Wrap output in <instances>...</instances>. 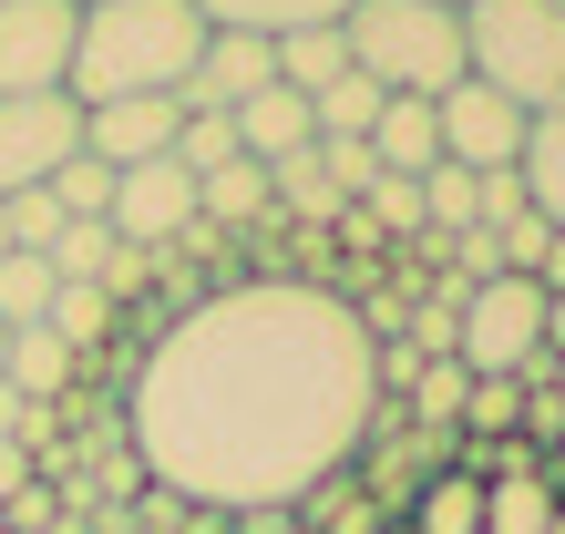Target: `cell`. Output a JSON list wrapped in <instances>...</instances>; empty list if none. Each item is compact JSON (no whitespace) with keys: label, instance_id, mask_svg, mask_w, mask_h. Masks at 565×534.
I'll return each instance as SVG.
<instances>
[{"label":"cell","instance_id":"obj_17","mask_svg":"<svg viewBox=\"0 0 565 534\" xmlns=\"http://www.w3.org/2000/svg\"><path fill=\"white\" fill-rule=\"evenodd\" d=\"M514 175H524V206H535L545 226H565V104L524 124V154H514Z\"/></svg>","mask_w":565,"mask_h":534},{"label":"cell","instance_id":"obj_3","mask_svg":"<svg viewBox=\"0 0 565 534\" xmlns=\"http://www.w3.org/2000/svg\"><path fill=\"white\" fill-rule=\"evenodd\" d=\"M462 73L493 83L514 114L565 104V11L555 0H462Z\"/></svg>","mask_w":565,"mask_h":534},{"label":"cell","instance_id":"obj_16","mask_svg":"<svg viewBox=\"0 0 565 534\" xmlns=\"http://www.w3.org/2000/svg\"><path fill=\"white\" fill-rule=\"evenodd\" d=\"M278 206H268V164H216V175H195V226H216V237H226V226H268Z\"/></svg>","mask_w":565,"mask_h":534},{"label":"cell","instance_id":"obj_22","mask_svg":"<svg viewBox=\"0 0 565 534\" xmlns=\"http://www.w3.org/2000/svg\"><path fill=\"white\" fill-rule=\"evenodd\" d=\"M412 534H483V473H431L412 504Z\"/></svg>","mask_w":565,"mask_h":534},{"label":"cell","instance_id":"obj_18","mask_svg":"<svg viewBox=\"0 0 565 534\" xmlns=\"http://www.w3.org/2000/svg\"><path fill=\"white\" fill-rule=\"evenodd\" d=\"M381 104H391V93H381L371 73H340L329 93H309V124H319V145H371Z\"/></svg>","mask_w":565,"mask_h":534},{"label":"cell","instance_id":"obj_35","mask_svg":"<svg viewBox=\"0 0 565 534\" xmlns=\"http://www.w3.org/2000/svg\"><path fill=\"white\" fill-rule=\"evenodd\" d=\"M545 381H555V400H565V360H545Z\"/></svg>","mask_w":565,"mask_h":534},{"label":"cell","instance_id":"obj_33","mask_svg":"<svg viewBox=\"0 0 565 534\" xmlns=\"http://www.w3.org/2000/svg\"><path fill=\"white\" fill-rule=\"evenodd\" d=\"M535 288H565V226L545 237V257H535Z\"/></svg>","mask_w":565,"mask_h":534},{"label":"cell","instance_id":"obj_29","mask_svg":"<svg viewBox=\"0 0 565 534\" xmlns=\"http://www.w3.org/2000/svg\"><path fill=\"white\" fill-rule=\"evenodd\" d=\"M0 206H11V247H31V257H42V247L62 237V206H52L42 185H31V195H0Z\"/></svg>","mask_w":565,"mask_h":534},{"label":"cell","instance_id":"obj_1","mask_svg":"<svg viewBox=\"0 0 565 534\" xmlns=\"http://www.w3.org/2000/svg\"><path fill=\"white\" fill-rule=\"evenodd\" d=\"M381 340L319 278H237L185 298L124 391L145 483L216 514H278L371 442Z\"/></svg>","mask_w":565,"mask_h":534},{"label":"cell","instance_id":"obj_12","mask_svg":"<svg viewBox=\"0 0 565 534\" xmlns=\"http://www.w3.org/2000/svg\"><path fill=\"white\" fill-rule=\"evenodd\" d=\"M237 154L247 164H278V154H309L319 145V124H309V93H288V83H268V93H247L237 114Z\"/></svg>","mask_w":565,"mask_h":534},{"label":"cell","instance_id":"obj_28","mask_svg":"<svg viewBox=\"0 0 565 534\" xmlns=\"http://www.w3.org/2000/svg\"><path fill=\"white\" fill-rule=\"evenodd\" d=\"M462 400H473V371H462V360H431V371H422V421H431V431H452V421H462Z\"/></svg>","mask_w":565,"mask_h":534},{"label":"cell","instance_id":"obj_9","mask_svg":"<svg viewBox=\"0 0 565 534\" xmlns=\"http://www.w3.org/2000/svg\"><path fill=\"white\" fill-rule=\"evenodd\" d=\"M431 124H443V164H473V175H504V164L524 154V124L535 114H514L493 83H473L462 73L443 104H431Z\"/></svg>","mask_w":565,"mask_h":534},{"label":"cell","instance_id":"obj_19","mask_svg":"<svg viewBox=\"0 0 565 534\" xmlns=\"http://www.w3.org/2000/svg\"><path fill=\"white\" fill-rule=\"evenodd\" d=\"M0 381H11L21 400H42V412H52V400L73 391V350H62L52 329H11V360H0Z\"/></svg>","mask_w":565,"mask_h":534},{"label":"cell","instance_id":"obj_27","mask_svg":"<svg viewBox=\"0 0 565 534\" xmlns=\"http://www.w3.org/2000/svg\"><path fill=\"white\" fill-rule=\"evenodd\" d=\"M175 164H185V175H216V164H237V124H226V114H185Z\"/></svg>","mask_w":565,"mask_h":534},{"label":"cell","instance_id":"obj_10","mask_svg":"<svg viewBox=\"0 0 565 534\" xmlns=\"http://www.w3.org/2000/svg\"><path fill=\"white\" fill-rule=\"evenodd\" d=\"M175 134H185V104H175V93H124V104H83V154H104L114 175H124V164L175 154Z\"/></svg>","mask_w":565,"mask_h":534},{"label":"cell","instance_id":"obj_7","mask_svg":"<svg viewBox=\"0 0 565 534\" xmlns=\"http://www.w3.org/2000/svg\"><path fill=\"white\" fill-rule=\"evenodd\" d=\"M83 42V0H0V93H62Z\"/></svg>","mask_w":565,"mask_h":534},{"label":"cell","instance_id":"obj_39","mask_svg":"<svg viewBox=\"0 0 565 534\" xmlns=\"http://www.w3.org/2000/svg\"><path fill=\"white\" fill-rule=\"evenodd\" d=\"M0 534H11V514H0Z\"/></svg>","mask_w":565,"mask_h":534},{"label":"cell","instance_id":"obj_25","mask_svg":"<svg viewBox=\"0 0 565 534\" xmlns=\"http://www.w3.org/2000/svg\"><path fill=\"white\" fill-rule=\"evenodd\" d=\"M114 319H124V309H114V298H104V288H52V319H42V329H52V340H62V350H73V360H83V350H93V340H104V329H114Z\"/></svg>","mask_w":565,"mask_h":534},{"label":"cell","instance_id":"obj_14","mask_svg":"<svg viewBox=\"0 0 565 534\" xmlns=\"http://www.w3.org/2000/svg\"><path fill=\"white\" fill-rule=\"evenodd\" d=\"M555 524V483L535 473V462H504V473H483V534H545Z\"/></svg>","mask_w":565,"mask_h":534},{"label":"cell","instance_id":"obj_6","mask_svg":"<svg viewBox=\"0 0 565 534\" xmlns=\"http://www.w3.org/2000/svg\"><path fill=\"white\" fill-rule=\"evenodd\" d=\"M83 154V104L73 93H0V195L52 185Z\"/></svg>","mask_w":565,"mask_h":534},{"label":"cell","instance_id":"obj_15","mask_svg":"<svg viewBox=\"0 0 565 534\" xmlns=\"http://www.w3.org/2000/svg\"><path fill=\"white\" fill-rule=\"evenodd\" d=\"M206 31H257V42H288V31H319V21H350V0H195Z\"/></svg>","mask_w":565,"mask_h":534},{"label":"cell","instance_id":"obj_4","mask_svg":"<svg viewBox=\"0 0 565 534\" xmlns=\"http://www.w3.org/2000/svg\"><path fill=\"white\" fill-rule=\"evenodd\" d=\"M350 73H371L381 93H422L443 104L462 83V11L443 0H350Z\"/></svg>","mask_w":565,"mask_h":534},{"label":"cell","instance_id":"obj_42","mask_svg":"<svg viewBox=\"0 0 565 534\" xmlns=\"http://www.w3.org/2000/svg\"><path fill=\"white\" fill-rule=\"evenodd\" d=\"M555 11H565V0H555Z\"/></svg>","mask_w":565,"mask_h":534},{"label":"cell","instance_id":"obj_21","mask_svg":"<svg viewBox=\"0 0 565 534\" xmlns=\"http://www.w3.org/2000/svg\"><path fill=\"white\" fill-rule=\"evenodd\" d=\"M114 247H124V237H114L104 216H62V237H52L42 257H52V278H62V288H104Z\"/></svg>","mask_w":565,"mask_h":534},{"label":"cell","instance_id":"obj_24","mask_svg":"<svg viewBox=\"0 0 565 534\" xmlns=\"http://www.w3.org/2000/svg\"><path fill=\"white\" fill-rule=\"evenodd\" d=\"M350 216H360V237H371V226L381 237H422V175H371Z\"/></svg>","mask_w":565,"mask_h":534},{"label":"cell","instance_id":"obj_30","mask_svg":"<svg viewBox=\"0 0 565 534\" xmlns=\"http://www.w3.org/2000/svg\"><path fill=\"white\" fill-rule=\"evenodd\" d=\"M524 412V381H473V400H462V421H473V431H504Z\"/></svg>","mask_w":565,"mask_h":534},{"label":"cell","instance_id":"obj_37","mask_svg":"<svg viewBox=\"0 0 565 534\" xmlns=\"http://www.w3.org/2000/svg\"><path fill=\"white\" fill-rule=\"evenodd\" d=\"M545 534H565V504H555V524H545Z\"/></svg>","mask_w":565,"mask_h":534},{"label":"cell","instance_id":"obj_32","mask_svg":"<svg viewBox=\"0 0 565 534\" xmlns=\"http://www.w3.org/2000/svg\"><path fill=\"white\" fill-rule=\"evenodd\" d=\"M11 493H31V442H0V504Z\"/></svg>","mask_w":565,"mask_h":534},{"label":"cell","instance_id":"obj_20","mask_svg":"<svg viewBox=\"0 0 565 534\" xmlns=\"http://www.w3.org/2000/svg\"><path fill=\"white\" fill-rule=\"evenodd\" d=\"M340 73H350V31H340V21L288 31V42H278V83H288V93H329Z\"/></svg>","mask_w":565,"mask_h":534},{"label":"cell","instance_id":"obj_2","mask_svg":"<svg viewBox=\"0 0 565 534\" xmlns=\"http://www.w3.org/2000/svg\"><path fill=\"white\" fill-rule=\"evenodd\" d=\"M206 52V11L195 0H93L73 42V104H124V93H175Z\"/></svg>","mask_w":565,"mask_h":534},{"label":"cell","instance_id":"obj_40","mask_svg":"<svg viewBox=\"0 0 565 534\" xmlns=\"http://www.w3.org/2000/svg\"><path fill=\"white\" fill-rule=\"evenodd\" d=\"M443 11H462V0H443Z\"/></svg>","mask_w":565,"mask_h":534},{"label":"cell","instance_id":"obj_31","mask_svg":"<svg viewBox=\"0 0 565 534\" xmlns=\"http://www.w3.org/2000/svg\"><path fill=\"white\" fill-rule=\"evenodd\" d=\"M524 216V175L504 164V175H483V226H514Z\"/></svg>","mask_w":565,"mask_h":534},{"label":"cell","instance_id":"obj_11","mask_svg":"<svg viewBox=\"0 0 565 534\" xmlns=\"http://www.w3.org/2000/svg\"><path fill=\"white\" fill-rule=\"evenodd\" d=\"M278 83V42H257V31H206V52H195V73L175 83L185 114H237L247 93Z\"/></svg>","mask_w":565,"mask_h":534},{"label":"cell","instance_id":"obj_41","mask_svg":"<svg viewBox=\"0 0 565 534\" xmlns=\"http://www.w3.org/2000/svg\"><path fill=\"white\" fill-rule=\"evenodd\" d=\"M83 11H93V0H83Z\"/></svg>","mask_w":565,"mask_h":534},{"label":"cell","instance_id":"obj_36","mask_svg":"<svg viewBox=\"0 0 565 534\" xmlns=\"http://www.w3.org/2000/svg\"><path fill=\"white\" fill-rule=\"evenodd\" d=\"M0 257H11V206H0Z\"/></svg>","mask_w":565,"mask_h":534},{"label":"cell","instance_id":"obj_23","mask_svg":"<svg viewBox=\"0 0 565 534\" xmlns=\"http://www.w3.org/2000/svg\"><path fill=\"white\" fill-rule=\"evenodd\" d=\"M52 257H31V247H11L0 257V329H42L52 319Z\"/></svg>","mask_w":565,"mask_h":534},{"label":"cell","instance_id":"obj_34","mask_svg":"<svg viewBox=\"0 0 565 534\" xmlns=\"http://www.w3.org/2000/svg\"><path fill=\"white\" fill-rule=\"evenodd\" d=\"M545 360H565V288H545Z\"/></svg>","mask_w":565,"mask_h":534},{"label":"cell","instance_id":"obj_13","mask_svg":"<svg viewBox=\"0 0 565 534\" xmlns=\"http://www.w3.org/2000/svg\"><path fill=\"white\" fill-rule=\"evenodd\" d=\"M371 164H381V175H431V164H443V124H431L422 93H391V104H381V124H371Z\"/></svg>","mask_w":565,"mask_h":534},{"label":"cell","instance_id":"obj_38","mask_svg":"<svg viewBox=\"0 0 565 534\" xmlns=\"http://www.w3.org/2000/svg\"><path fill=\"white\" fill-rule=\"evenodd\" d=\"M0 360H11V329H0Z\"/></svg>","mask_w":565,"mask_h":534},{"label":"cell","instance_id":"obj_26","mask_svg":"<svg viewBox=\"0 0 565 534\" xmlns=\"http://www.w3.org/2000/svg\"><path fill=\"white\" fill-rule=\"evenodd\" d=\"M42 195H52L62 216H114V164H104V154H73Z\"/></svg>","mask_w":565,"mask_h":534},{"label":"cell","instance_id":"obj_5","mask_svg":"<svg viewBox=\"0 0 565 534\" xmlns=\"http://www.w3.org/2000/svg\"><path fill=\"white\" fill-rule=\"evenodd\" d=\"M452 360L473 381H545V288L535 278H483L452 309Z\"/></svg>","mask_w":565,"mask_h":534},{"label":"cell","instance_id":"obj_8","mask_svg":"<svg viewBox=\"0 0 565 534\" xmlns=\"http://www.w3.org/2000/svg\"><path fill=\"white\" fill-rule=\"evenodd\" d=\"M114 237L124 247H154V257H175L185 237H195V175H185V164L175 154H154V164H124V175H114Z\"/></svg>","mask_w":565,"mask_h":534}]
</instances>
